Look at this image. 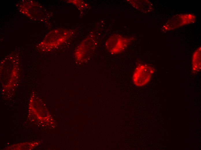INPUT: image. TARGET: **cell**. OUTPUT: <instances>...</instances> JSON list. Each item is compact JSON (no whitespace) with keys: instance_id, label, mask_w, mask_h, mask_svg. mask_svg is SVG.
I'll return each instance as SVG.
<instances>
[{"instance_id":"cell-5","label":"cell","mask_w":201,"mask_h":150,"mask_svg":"<svg viewBox=\"0 0 201 150\" xmlns=\"http://www.w3.org/2000/svg\"><path fill=\"white\" fill-rule=\"evenodd\" d=\"M201 46L194 52L192 59V70L194 73H198L201 70Z\"/></svg>"},{"instance_id":"cell-2","label":"cell","mask_w":201,"mask_h":150,"mask_svg":"<svg viewBox=\"0 0 201 150\" xmlns=\"http://www.w3.org/2000/svg\"><path fill=\"white\" fill-rule=\"evenodd\" d=\"M131 42V39L119 34L110 36L105 43L106 47L111 54H116L123 51Z\"/></svg>"},{"instance_id":"cell-4","label":"cell","mask_w":201,"mask_h":150,"mask_svg":"<svg viewBox=\"0 0 201 150\" xmlns=\"http://www.w3.org/2000/svg\"><path fill=\"white\" fill-rule=\"evenodd\" d=\"M94 43L88 38L83 41L75 50L74 55L76 59L81 62L88 60L94 50Z\"/></svg>"},{"instance_id":"cell-1","label":"cell","mask_w":201,"mask_h":150,"mask_svg":"<svg viewBox=\"0 0 201 150\" xmlns=\"http://www.w3.org/2000/svg\"><path fill=\"white\" fill-rule=\"evenodd\" d=\"M154 69L151 67L141 65L135 68L133 73L132 80L134 84L137 87H142L150 80Z\"/></svg>"},{"instance_id":"cell-3","label":"cell","mask_w":201,"mask_h":150,"mask_svg":"<svg viewBox=\"0 0 201 150\" xmlns=\"http://www.w3.org/2000/svg\"><path fill=\"white\" fill-rule=\"evenodd\" d=\"M195 16L191 14H181L176 15L168 20L163 27L166 31L175 29L183 25L195 22Z\"/></svg>"},{"instance_id":"cell-6","label":"cell","mask_w":201,"mask_h":150,"mask_svg":"<svg viewBox=\"0 0 201 150\" xmlns=\"http://www.w3.org/2000/svg\"><path fill=\"white\" fill-rule=\"evenodd\" d=\"M70 3L75 5L78 8L80 9H85L87 6L86 3L83 1L80 0H70Z\"/></svg>"}]
</instances>
